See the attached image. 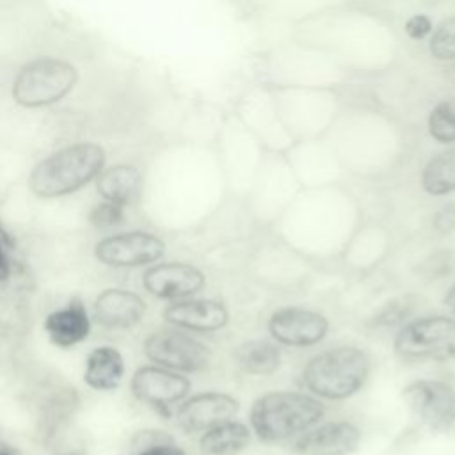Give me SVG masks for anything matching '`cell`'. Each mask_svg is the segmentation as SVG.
<instances>
[{"instance_id": "1", "label": "cell", "mask_w": 455, "mask_h": 455, "mask_svg": "<svg viewBox=\"0 0 455 455\" xmlns=\"http://www.w3.org/2000/svg\"><path fill=\"white\" fill-rule=\"evenodd\" d=\"M373 361L355 343H338L313 354L300 368L302 387L322 402H345L357 396L368 384Z\"/></svg>"}, {"instance_id": "2", "label": "cell", "mask_w": 455, "mask_h": 455, "mask_svg": "<svg viewBox=\"0 0 455 455\" xmlns=\"http://www.w3.org/2000/svg\"><path fill=\"white\" fill-rule=\"evenodd\" d=\"M325 416V403L306 389H272L249 407V427L265 444L290 443Z\"/></svg>"}, {"instance_id": "3", "label": "cell", "mask_w": 455, "mask_h": 455, "mask_svg": "<svg viewBox=\"0 0 455 455\" xmlns=\"http://www.w3.org/2000/svg\"><path fill=\"white\" fill-rule=\"evenodd\" d=\"M107 164L105 149L96 142H75L41 158L28 174V190L41 199L78 192L96 180Z\"/></svg>"}, {"instance_id": "4", "label": "cell", "mask_w": 455, "mask_h": 455, "mask_svg": "<svg viewBox=\"0 0 455 455\" xmlns=\"http://www.w3.org/2000/svg\"><path fill=\"white\" fill-rule=\"evenodd\" d=\"M393 354L403 363H448L455 359V318L430 313L407 320L393 336Z\"/></svg>"}, {"instance_id": "5", "label": "cell", "mask_w": 455, "mask_h": 455, "mask_svg": "<svg viewBox=\"0 0 455 455\" xmlns=\"http://www.w3.org/2000/svg\"><path fill=\"white\" fill-rule=\"evenodd\" d=\"M76 68L60 57L43 55L25 62L12 80V100L25 108L52 107L76 85Z\"/></svg>"}, {"instance_id": "6", "label": "cell", "mask_w": 455, "mask_h": 455, "mask_svg": "<svg viewBox=\"0 0 455 455\" xmlns=\"http://www.w3.org/2000/svg\"><path fill=\"white\" fill-rule=\"evenodd\" d=\"M142 352L149 363L185 375L204 371L213 359L204 341L172 325L151 331L142 341Z\"/></svg>"}, {"instance_id": "7", "label": "cell", "mask_w": 455, "mask_h": 455, "mask_svg": "<svg viewBox=\"0 0 455 455\" xmlns=\"http://www.w3.org/2000/svg\"><path fill=\"white\" fill-rule=\"evenodd\" d=\"M402 402L430 432H448L455 427V387L446 379L419 377L402 387Z\"/></svg>"}, {"instance_id": "8", "label": "cell", "mask_w": 455, "mask_h": 455, "mask_svg": "<svg viewBox=\"0 0 455 455\" xmlns=\"http://www.w3.org/2000/svg\"><path fill=\"white\" fill-rule=\"evenodd\" d=\"M165 251L164 238L144 229L110 233L94 243V258L116 270L149 267L160 261Z\"/></svg>"}, {"instance_id": "9", "label": "cell", "mask_w": 455, "mask_h": 455, "mask_svg": "<svg viewBox=\"0 0 455 455\" xmlns=\"http://www.w3.org/2000/svg\"><path fill=\"white\" fill-rule=\"evenodd\" d=\"M331 331L325 313L307 306H281L267 318V332L281 347L311 348L320 345Z\"/></svg>"}, {"instance_id": "10", "label": "cell", "mask_w": 455, "mask_h": 455, "mask_svg": "<svg viewBox=\"0 0 455 455\" xmlns=\"http://www.w3.org/2000/svg\"><path fill=\"white\" fill-rule=\"evenodd\" d=\"M130 391L137 402L164 412L190 395L192 380L185 373L149 363L132 373Z\"/></svg>"}, {"instance_id": "11", "label": "cell", "mask_w": 455, "mask_h": 455, "mask_svg": "<svg viewBox=\"0 0 455 455\" xmlns=\"http://www.w3.org/2000/svg\"><path fill=\"white\" fill-rule=\"evenodd\" d=\"M240 407V400L228 391L208 389L190 393L178 403L174 421L185 434H201L217 423L236 418Z\"/></svg>"}, {"instance_id": "12", "label": "cell", "mask_w": 455, "mask_h": 455, "mask_svg": "<svg viewBox=\"0 0 455 455\" xmlns=\"http://www.w3.org/2000/svg\"><path fill=\"white\" fill-rule=\"evenodd\" d=\"M363 430L350 419H322L288 443L293 455H352L363 444Z\"/></svg>"}, {"instance_id": "13", "label": "cell", "mask_w": 455, "mask_h": 455, "mask_svg": "<svg viewBox=\"0 0 455 455\" xmlns=\"http://www.w3.org/2000/svg\"><path fill=\"white\" fill-rule=\"evenodd\" d=\"M142 288L160 300L196 297L206 286V274L188 261H156L142 272Z\"/></svg>"}, {"instance_id": "14", "label": "cell", "mask_w": 455, "mask_h": 455, "mask_svg": "<svg viewBox=\"0 0 455 455\" xmlns=\"http://www.w3.org/2000/svg\"><path fill=\"white\" fill-rule=\"evenodd\" d=\"M162 318L167 325L192 334H212L229 325L231 311L222 300L196 295L169 302L162 309Z\"/></svg>"}, {"instance_id": "15", "label": "cell", "mask_w": 455, "mask_h": 455, "mask_svg": "<svg viewBox=\"0 0 455 455\" xmlns=\"http://www.w3.org/2000/svg\"><path fill=\"white\" fill-rule=\"evenodd\" d=\"M148 313L146 299L128 288L101 290L91 307V318L107 331H128L137 327Z\"/></svg>"}, {"instance_id": "16", "label": "cell", "mask_w": 455, "mask_h": 455, "mask_svg": "<svg viewBox=\"0 0 455 455\" xmlns=\"http://www.w3.org/2000/svg\"><path fill=\"white\" fill-rule=\"evenodd\" d=\"M43 329L55 347L69 348L89 338L92 318L80 299H71L66 306L46 315Z\"/></svg>"}, {"instance_id": "17", "label": "cell", "mask_w": 455, "mask_h": 455, "mask_svg": "<svg viewBox=\"0 0 455 455\" xmlns=\"http://www.w3.org/2000/svg\"><path fill=\"white\" fill-rule=\"evenodd\" d=\"M126 373L124 355L112 345H100L89 350L84 366V382L94 391H114Z\"/></svg>"}, {"instance_id": "18", "label": "cell", "mask_w": 455, "mask_h": 455, "mask_svg": "<svg viewBox=\"0 0 455 455\" xmlns=\"http://www.w3.org/2000/svg\"><path fill=\"white\" fill-rule=\"evenodd\" d=\"M96 192L101 201L130 206L135 203L142 190V174L132 164H116L103 167L94 180Z\"/></svg>"}, {"instance_id": "19", "label": "cell", "mask_w": 455, "mask_h": 455, "mask_svg": "<svg viewBox=\"0 0 455 455\" xmlns=\"http://www.w3.org/2000/svg\"><path fill=\"white\" fill-rule=\"evenodd\" d=\"M252 437L249 423L231 418L201 432L197 450L201 455H240L251 446Z\"/></svg>"}, {"instance_id": "20", "label": "cell", "mask_w": 455, "mask_h": 455, "mask_svg": "<svg viewBox=\"0 0 455 455\" xmlns=\"http://www.w3.org/2000/svg\"><path fill=\"white\" fill-rule=\"evenodd\" d=\"M233 361L245 375L268 377L281 368L283 350L272 338H249L235 347Z\"/></svg>"}, {"instance_id": "21", "label": "cell", "mask_w": 455, "mask_h": 455, "mask_svg": "<svg viewBox=\"0 0 455 455\" xmlns=\"http://www.w3.org/2000/svg\"><path fill=\"white\" fill-rule=\"evenodd\" d=\"M421 188L432 197L455 192V148L434 155L421 171Z\"/></svg>"}, {"instance_id": "22", "label": "cell", "mask_w": 455, "mask_h": 455, "mask_svg": "<svg viewBox=\"0 0 455 455\" xmlns=\"http://www.w3.org/2000/svg\"><path fill=\"white\" fill-rule=\"evenodd\" d=\"M430 135L443 144L455 142V98L439 101L428 116Z\"/></svg>"}, {"instance_id": "23", "label": "cell", "mask_w": 455, "mask_h": 455, "mask_svg": "<svg viewBox=\"0 0 455 455\" xmlns=\"http://www.w3.org/2000/svg\"><path fill=\"white\" fill-rule=\"evenodd\" d=\"M430 53L439 60H455V16L444 20L434 30Z\"/></svg>"}, {"instance_id": "24", "label": "cell", "mask_w": 455, "mask_h": 455, "mask_svg": "<svg viewBox=\"0 0 455 455\" xmlns=\"http://www.w3.org/2000/svg\"><path fill=\"white\" fill-rule=\"evenodd\" d=\"M412 307H414V302H411V297L395 299V300H391V304L384 306V307L377 313L373 323H375L377 327H387V329L393 327V325H398V327H400V325H403L407 320H411L409 316H411Z\"/></svg>"}, {"instance_id": "25", "label": "cell", "mask_w": 455, "mask_h": 455, "mask_svg": "<svg viewBox=\"0 0 455 455\" xmlns=\"http://www.w3.org/2000/svg\"><path fill=\"white\" fill-rule=\"evenodd\" d=\"M453 265H455V259L450 251H435V252H430L419 263V272L427 279H443L450 275Z\"/></svg>"}, {"instance_id": "26", "label": "cell", "mask_w": 455, "mask_h": 455, "mask_svg": "<svg viewBox=\"0 0 455 455\" xmlns=\"http://www.w3.org/2000/svg\"><path fill=\"white\" fill-rule=\"evenodd\" d=\"M124 212H126V206L108 203V201H101L92 208L91 222L96 228H101V229L117 228L124 222Z\"/></svg>"}, {"instance_id": "27", "label": "cell", "mask_w": 455, "mask_h": 455, "mask_svg": "<svg viewBox=\"0 0 455 455\" xmlns=\"http://www.w3.org/2000/svg\"><path fill=\"white\" fill-rule=\"evenodd\" d=\"M430 226L437 236H450L451 233H455V203L450 201L441 204L434 212Z\"/></svg>"}, {"instance_id": "28", "label": "cell", "mask_w": 455, "mask_h": 455, "mask_svg": "<svg viewBox=\"0 0 455 455\" xmlns=\"http://www.w3.org/2000/svg\"><path fill=\"white\" fill-rule=\"evenodd\" d=\"M135 455H187V451L171 437V439L139 446Z\"/></svg>"}, {"instance_id": "29", "label": "cell", "mask_w": 455, "mask_h": 455, "mask_svg": "<svg viewBox=\"0 0 455 455\" xmlns=\"http://www.w3.org/2000/svg\"><path fill=\"white\" fill-rule=\"evenodd\" d=\"M405 32L411 39H425L432 32V21L425 14H414L407 20Z\"/></svg>"}, {"instance_id": "30", "label": "cell", "mask_w": 455, "mask_h": 455, "mask_svg": "<svg viewBox=\"0 0 455 455\" xmlns=\"http://www.w3.org/2000/svg\"><path fill=\"white\" fill-rule=\"evenodd\" d=\"M7 235H0V284L11 277V259L5 249Z\"/></svg>"}, {"instance_id": "31", "label": "cell", "mask_w": 455, "mask_h": 455, "mask_svg": "<svg viewBox=\"0 0 455 455\" xmlns=\"http://www.w3.org/2000/svg\"><path fill=\"white\" fill-rule=\"evenodd\" d=\"M443 306L446 307L448 315H451L455 318V281L446 288V291L443 295Z\"/></svg>"}, {"instance_id": "32", "label": "cell", "mask_w": 455, "mask_h": 455, "mask_svg": "<svg viewBox=\"0 0 455 455\" xmlns=\"http://www.w3.org/2000/svg\"><path fill=\"white\" fill-rule=\"evenodd\" d=\"M0 455H14V451L11 448H5V446H0Z\"/></svg>"}, {"instance_id": "33", "label": "cell", "mask_w": 455, "mask_h": 455, "mask_svg": "<svg viewBox=\"0 0 455 455\" xmlns=\"http://www.w3.org/2000/svg\"><path fill=\"white\" fill-rule=\"evenodd\" d=\"M0 235H5V233H4V231H2V226H0Z\"/></svg>"}]
</instances>
